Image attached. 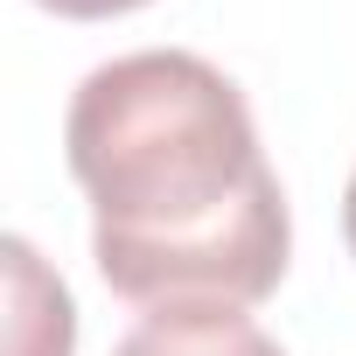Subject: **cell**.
Listing matches in <instances>:
<instances>
[{
	"mask_svg": "<svg viewBox=\"0 0 356 356\" xmlns=\"http://www.w3.org/2000/svg\"><path fill=\"white\" fill-rule=\"evenodd\" d=\"M342 238H349V259H356V175H349V196H342Z\"/></svg>",
	"mask_w": 356,
	"mask_h": 356,
	"instance_id": "5",
	"label": "cell"
},
{
	"mask_svg": "<svg viewBox=\"0 0 356 356\" xmlns=\"http://www.w3.org/2000/svg\"><path fill=\"white\" fill-rule=\"evenodd\" d=\"M8 293H15V321H8V356H70L77 349V307L63 293V280L35 259L29 238H8Z\"/></svg>",
	"mask_w": 356,
	"mask_h": 356,
	"instance_id": "3",
	"label": "cell"
},
{
	"mask_svg": "<svg viewBox=\"0 0 356 356\" xmlns=\"http://www.w3.org/2000/svg\"><path fill=\"white\" fill-rule=\"evenodd\" d=\"M112 356H286L245 307H154L140 314Z\"/></svg>",
	"mask_w": 356,
	"mask_h": 356,
	"instance_id": "2",
	"label": "cell"
},
{
	"mask_svg": "<svg viewBox=\"0 0 356 356\" xmlns=\"http://www.w3.org/2000/svg\"><path fill=\"white\" fill-rule=\"evenodd\" d=\"M91 196V259L133 307H259L286 280L293 217L245 91L189 49L98 63L63 119Z\"/></svg>",
	"mask_w": 356,
	"mask_h": 356,
	"instance_id": "1",
	"label": "cell"
},
{
	"mask_svg": "<svg viewBox=\"0 0 356 356\" xmlns=\"http://www.w3.org/2000/svg\"><path fill=\"white\" fill-rule=\"evenodd\" d=\"M35 8H49V15H63V22H112V15L147 8V0H35Z\"/></svg>",
	"mask_w": 356,
	"mask_h": 356,
	"instance_id": "4",
	"label": "cell"
}]
</instances>
